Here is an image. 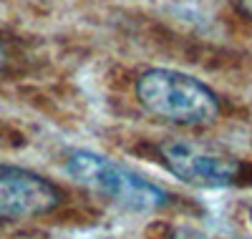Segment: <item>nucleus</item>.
Wrapping results in <instances>:
<instances>
[{
    "mask_svg": "<svg viewBox=\"0 0 252 239\" xmlns=\"http://www.w3.org/2000/svg\"><path fill=\"white\" fill-rule=\"evenodd\" d=\"M61 202V191L38 171L0 164V224L48 214Z\"/></svg>",
    "mask_w": 252,
    "mask_h": 239,
    "instance_id": "4",
    "label": "nucleus"
},
{
    "mask_svg": "<svg viewBox=\"0 0 252 239\" xmlns=\"http://www.w3.org/2000/svg\"><path fill=\"white\" fill-rule=\"evenodd\" d=\"M237 8L252 20V0H237Z\"/></svg>",
    "mask_w": 252,
    "mask_h": 239,
    "instance_id": "6",
    "label": "nucleus"
},
{
    "mask_svg": "<svg viewBox=\"0 0 252 239\" xmlns=\"http://www.w3.org/2000/svg\"><path fill=\"white\" fill-rule=\"evenodd\" d=\"M63 171L96 199L119 211L159 214L172 204V194L166 189L91 149H73L63 161Z\"/></svg>",
    "mask_w": 252,
    "mask_h": 239,
    "instance_id": "1",
    "label": "nucleus"
},
{
    "mask_svg": "<svg viewBox=\"0 0 252 239\" xmlns=\"http://www.w3.org/2000/svg\"><path fill=\"white\" fill-rule=\"evenodd\" d=\"M247 219H250V227H252V207H250V211H247Z\"/></svg>",
    "mask_w": 252,
    "mask_h": 239,
    "instance_id": "8",
    "label": "nucleus"
},
{
    "mask_svg": "<svg viewBox=\"0 0 252 239\" xmlns=\"http://www.w3.org/2000/svg\"><path fill=\"white\" fill-rule=\"evenodd\" d=\"M159 161L184 184L199 189H224L242 179L245 164L235 156L215 151L194 141H164L159 144Z\"/></svg>",
    "mask_w": 252,
    "mask_h": 239,
    "instance_id": "3",
    "label": "nucleus"
},
{
    "mask_svg": "<svg viewBox=\"0 0 252 239\" xmlns=\"http://www.w3.org/2000/svg\"><path fill=\"white\" fill-rule=\"evenodd\" d=\"M136 98L152 116L174 126H207L220 116V98L199 78L174 68H149L136 78Z\"/></svg>",
    "mask_w": 252,
    "mask_h": 239,
    "instance_id": "2",
    "label": "nucleus"
},
{
    "mask_svg": "<svg viewBox=\"0 0 252 239\" xmlns=\"http://www.w3.org/2000/svg\"><path fill=\"white\" fill-rule=\"evenodd\" d=\"M5 66V51H3V43H0V71Z\"/></svg>",
    "mask_w": 252,
    "mask_h": 239,
    "instance_id": "7",
    "label": "nucleus"
},
{
    "mask_svg": "<svg viewBox=\"0 0 252 239\" xmlns=\"http://www.w3.org/2000/svg\"><path fill=\"white\" fill-rule=\"evenodd\" d=\"M169 239H215V237H209V234H204V232H199V229H194V227L179 224V227H172Z\"/></svg>",
    "mask_w": 252,
    "mask_h": 239,
    "instance_id": "5",
    "label": "nucleus"
}]
</instances>
